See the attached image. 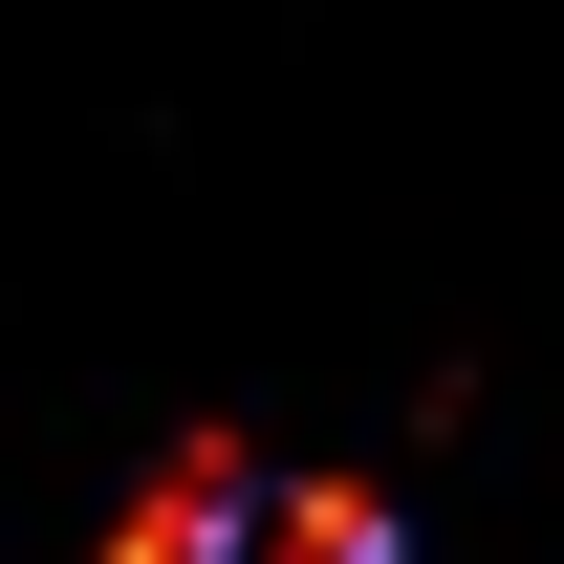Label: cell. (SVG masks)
Masks as SVG:
<instances>
[{
    "mask_svg": "<svg viewBox=\"0 0 564 564\" xmlns=\"http://www.w3.org/2000/svg\"><path fill=\"white\" fill-rule=\"evenodd\" d=\"M239 543H282V564H391V478H261Z\"/></svg>",
    "mask_w": 564,
    "mask_h": 564,
    "instance_id": "7a4b0ae2",
    "label": "cell"
},
{
    "mask_svg": "<svg viewBox=\"0 0 564 564\" xmlns=\"http://www.w3.org/2000/svg\"><path fill=\"white\" fill-rule=\"evenodd\" d=\"M239 499H261V456H239V434H174V456L131 478V521H109V564H217Z\"/></svg>",
    "mask_w": 564,
    "mask_h": 564,
    "instance_id": "6da1fadb",
    "label": "cell"
}]
</instances>
